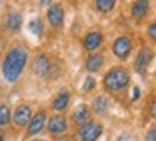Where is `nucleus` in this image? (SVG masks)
Returning <instances> with one entry per match:
<instances>
[{
  "label": "nucleus",
  "instance_id": "obj_1",
  "mask_svg": "<svg viewBox=\"0 0 156 141\" xmlns=\"http://www.w3.org/2000/svg\"><path fill=\"white\" fill-rule=\"evenodd\" d=\"M29 54L24 47L15 45L9 50V54L5 56V60L2 64V70H4V77L9 82H14L19 79V76L22 74L25 64H27Z\"/></svg>",
  "mask_w": 156,
  "mask_h": 141
},
{
  "label": "nucleus",
  "instance_id": "obj_2",
  "mask_svg": "<svg viewBox=\"0 0 156 141\" xmlns=\"http://www.w3.org/2000/svg\"><path fill=\"white\" fill-rule=\"evenodd\" d=\"M129 82V74L124 67H112L104 77V87L108 91H119Z\"/></svg>",
  "mask_w": 156,
  "mask_h": 141
},
{
  "label": "nucleus",
  "instance_id": "obj_3",
  "mask_svg": "<svg viewBox=\"0 0 156 141\" xmlns=\"http://www.w3.org/2000/svg\"><path fill=\"white\" fill-rule=\"evenodd\" d=\"M101 133H102L101 124L92 123V121H87L79 128V136L82 138V141H94L101 136Z\"/></svg>",
  "mask_w": 156,
  "mask_h": 141
},
{
  "label": "nucleus",
  "instance_id": "obj_4",
  "mask_svg": "<svg viewBox=\"0 0 156 141\" xmlns=\"http://www.w3.org/2000/svg\"><path fill=\"white\" fill-rule=\"evenodd\" d=\"M131 49H133V44L128 37H119V39H116L114 44H112V52H114V56H118L119 59H126V57L129 56V52H131Z\"/></svg>",
  "mask_w": 156,
  "mask_h": 141
},
{
  "label": "nucleus",
  "instance_id": "obj_5",
  "mask_svg": "<svg viewBox=\"0 0 156 141\" xmlns=\"http://www.w3.org/2000/svg\"><path fill=\"white\" fill-rule=\"evenodd\" d=\"M151 59H153V52H151V49H149V47H143V49L139 50L138 57H136V62H134L136 70L143 74V72L146 70V67H148V64L151 62Z\"/></svg>",
  "mask_w": 156,
  "mask_h": 141
},
{
  "label": "nucleus",
  "instance_id": "obj_6",
  "mask_svg": "<svg viewBox=\"0 0 156 141\" xmlns=\"http://www.w3.org/2000/svg\"><path fill=\"white\" fill-rule=\"evenodd\" d=\"M32 69H34V72L37 76H47L51 72V60H49V57L44 56V54L37 56L34 64H32Z\"/></svg>",
  "mask_w": 156,
  "mask_h": 141
},
{
  "label": "nucleus",
  "instance_id": "obj_7",
  "mask_svg": "<svg viewBox=\"0 0 156 141\" xmlns=\"http://www.w3.org/2000/svg\"><path fill=\"white\" fill-rule=\"evenodd\" d=\"M47 20L52 27H59L62 24V20H64V9L59 3L51 5L47 10Z\"/></svg>",
  "mask_w": 156,
  "mask_h": 141
},
{
  "label": "nucleus",
  "instance_id": "obj_8",
  "mask_svg": "<svg viewBox=\"0 0 156 141\" xmlns=\"http://www.w3.org/2000/svg\"><path fill=\"white\" fill-rule=\"evenodd\" d=\"M32 118V111L29 106H25V104H22V106H19L17 109H15L14 113V123L17 124V126H25V124L30 121Z\"/></svg>",
  "mask_w": 156,
  "mask_h": 141
},
{
  "label": "nucleus",
  "instance_id": "obj_9",
  "mask_svg": "<svg viewBox=\"0 0 156 141\" xmlns=\"http://www.w3.org/2000/svg\"><path fill=\"white\" fill-rule=\"evenodd\" d=\"M102 44V34L94 30V32H89L84 39V47L87 50H96L99 49V45Z\"/></svg>",
  "mask_w": 156,
  "mask_h": 141
},
{
  "label": "nucleus",
  "instance_id": "obj_10",
  "mask_svg": "<svg viewBox=\"0 0 156 141\" xmlns=\"http://www.w3.org/2000/svg\"><path fill=\"white\" fill-rule=\"evenodd\" d=\"M66 129H67V123H66L64 116L57 114V116L51 118V121H49V131H51V133L59 134V133H64Z\"/></svg>",
  "mask_w": 156,
  "mask_h": 141
},
{
  "label": "nucleus",
  "instance_id": "obj_11",
  "mask_svg": "<svg viewBox=\"0 0 156 141\" xmlns=\"http://www.w3.org/2000/svg\"><path fill=\"white\" fill-rule=\"evenodd\" d=\"M45 124V114L44 113H37L34 118H30V123H29V134H37L42 131Z\"/></svg>",
  "mask_w": 156,
  "mask_h": 141
},
{
  "label": "nucleus",
  "instance_id": "obj_12",
  "mask_svg": "<svg viewBox=\"0 0 156 141\" xmlns=\"http://www.w3.org/2000/svg\"><path fill=\"white\" fill-rule=\"evenodd\" d=\"M102 64H104V56L102 54H92L86 60V69L89 72H96V70H99L102 67Z\"/></svg>",
  "mask_w": 156,
  "mask_h": 141
},
{
  "label": "nucleus",
  "instance_id": "obj_13",
  "mask_svg": "<svg viewBox=\"0 0 156 141\" xmlns=\"http://www.w3.org/2000/svg\"><path fill=\"white\" fill-rule=\"evenodd\" d=\"M89 116H91V113H89V107L84 106V104H81V106L76 107V111L72 113V119H74V123L77 124H84L89 121Z\"/></svg>",
  "mask_w": 156,
  "mask_h": 141
},
{
  "label": "nucleus",
  "instance_id": "obj_14",
  "mask_svg": "<svg viewBox=\"0 0 156 141\" xmlns=\"http://www.w3.org/2000/svg\"><path fill=\"white\" fill-rule=\"evenodd\" d=\"M148 0H138V2H134V5H133L131 12H133V17L134 19H143V17L148 13Z\"/></svg>",
  "mask_w": 156,
  "mask_h": 141
},
{
  "label": "nucleus",
  "instance_id": "obj_15",
  "mask_svg": "<svg viewBox=\"0 0 156 141\" xmlns=\"http://www.w3.org/2000/svg\"><path fill=\"white\" fill-rule=\"evenodd\" d=\"M69 99H71V96H69V92H67V91H62V92H59V94H57V97L54 99V103H52V106H54V109H57V111H62V109H66V107H67V104H69Z\"/></svg>",
  "mask_w": 156,
  "mask_h": 141
},
{
  "label": "nucleus",
  "instance_id": "obj_16",
  "mask_svg": "<svg viewBox=\"0 0 156 141\" xmlns=\"http://www.w3.org/2000/svg\"><path fill=\"white\" fill-rule=\"evenodd\" d=\"M20 25H22V15L20 13H17V12L9 13V17H7V29L15 32V30L20 29Z\"/></svg>",
  "mask_w": 156,
  "mask_h": 141
},
{
  "label": "nucleus",
  "instance_id": "obj_17",
  "mask_svg": "<svg viewBox=\"0 0 156 141\" xmlns=\"http://www.w3.org/2000/svg\"><path fill=\"white\" fill-rule=\"evenodd\" d=\"M106 109H108V97L106 96H98L94 99V111L98 114H102V113H106Z\"/></svg>",
  "mask_w": 156,
  "mask_h": 141
},
{
  "label": "nucleus",
  "instance_id": "obj_18",
  "mask_svg": "<svg viewBox=\"0 0 156 141\" xmlns=\"http://www.w3.org/2000/svg\"><path fill=\"white\" fill-rule=\"evenodd\" d=\"M94 2L98 10H101V12H111L112 7L116 5V0H94Z\"/></svg>",
  "mask_w": 156,
  "mask_h": 141
},
{
  "label": "nucleus",
  "instance_id": "obj_19",
  "mask_svg": "<svg viewBox=\"0 0 156 141\" xmlns=\"http://www.w3.org/2000/svg\"><path fill=\"white\" fill-rule=\"evenodd\" d=\"M10 121V109L5 104H0V126H4Z\"/></svg>",
  "mask_w": 156,
  "mask_h": 141
},
{
  "label": "nucleus",
  "instance_id": "obj_20",
  "mask_svg": "<svg viewBox=\"0 0 156 141\" xmlns=\"http://www.w3.org/2000/svg\"><path fill=\"white\" fill-rule=\"evenodd\" d=\"M29 30H30L34 35H42V22H41V19L30 20V24H29Z\"/></svg>",
  "mask_w": 156,
  "mask_h": 141
},
{
  "label": "nucleus",
  "instance_id": "obj_21",
  "mask_svg": "<svg viewBox=\"0 0 156 141\" xmlns=\"http://www.w3.org/2000/svg\"><path fill=\"white\" fill-rule=\"evenodd\" d=\"M94 79L92 77H86V81H84V91H91V89H94Z\"/></svg>",
  "mask_w": 156,
  "mask_h": 141
},
{
  "label": "nucleus",
  "instance_id": "obj_22",
  "mask_svg": "<svg viewBox=\"0 0 156 141\" xmlns=\"http://www.w3.org/2000/svg\"><path fill=\"white\" fill-rule=\"evenodd\" d=\"M146 141H156V128H151L146 134Z\"/></svg>",
  "mask_w": 156,
  "mask_h": 141
},
{
  "label": "nucleus",
  "instance_id": "obj_23",
  "mask_svg": "<svg viewBox=\"0 0 156 141\" xmlns=\"http://www.w3.org/2000/svg\"><path fill=\"white\" fill-rule=\"evenodd\" d=\"M148 34H149V37H151L153 40H156V22H153L151 25H149Z\"/></svg>",
  "mask_w": 156,
  "mask_h": 141
},
{
  "label": "nucleus",
  "instance_id": "obj_24",
  "mask_svg": "<svg viewBox=\"0 0 156 141\" xmlns=\"http://www.w3.org/2000/svg\"><path fill=\"white\" fill-rule=\"evenodd\" d=\"M149 114L156 119V97L151 101V104H149Z\"/></svg>",
  "mask_w": 156,
  "mask_h": 141
},
{
  "label": "nucleus",
  "instance_id": "obj_25",
  "mask_svg": "<svg viewBox=\"0 0 156 141\" xmlns=\"http://www.w3.org/2000/svg\"><path fill=\"white\" fill-rule=\"evenodd\" d=\"M118 141H131V138L126 136V134H121V136L118 138Z\"/></svg>",
  "mask_w": 156,
  "mask_h": 141
},
{
  "label": "nucleus",
  "instance_id": "obj_26",
  "mask_svg": "<svg viewBox=\"0 0 156 141\" xmlns=\"http://www.w3.org/2000/svg\"><path fill=\"white\" fill-rule=\"evenodd\" d=\"M138 97H139V89H138V87H134V92H133V99H138Z\"/></svg>",
  "mask_w": 156,
  "mask_h": 141
},
{
  "label": "nucleus",
  "instance_id": "obj_27",
  "mask_svg": "<svg viewBox=\"0 0 156 141\" xmlns=\"http://www.w3.org/2000/svg\"><path fill=\"white\" fill-rule=\"evenodd\" d=\"M41 3H42V5H49V3H51V0H41Z\"/></svg>",
  "mask_w": 156,
  "mask_h": 141
},
{
  "label": "nucleus",
  "instance_id": "obj_28",
  "mask_svg": "<svg viewBox=\"0 0 156 141\" xmlns=\"http://www.w3.org/2000/svg\"><path fill=\"white\" fill-rule=\"evenodd\" d=\"M0 141H4V134H0Z\"/></svg>",
  "mask_w": 156,
  "mask_h": 141
},
{
  "label": "nucleus",
  "instance_id": "obj_29",
  "mask_svg": "<svg viewBox=\"0 0 156 141\" xmlns=\"http://www.w3.org/2000/svg\"><path fill=\"white\" fill-rule=\"evenodd\" d=\"M61 141H69V139H61Z\"/></svg>",
  "mask_w": 156,
  "mask_h": 141
},
{
  "label": "nucleus",
  "instance_id": "obj_30",
  "mask_svg": "<svg viewBox=\"0 0 156 141\" xmlns=\"http://www.w3.org/2000/svg\"><path fill=\"white\" fill-rule=\"evenodd\" d=\"M35 141H41V139H35Z\"/></svg>",
  "mask_w": 156,
  "mask_h": 141
}]
</instances>
